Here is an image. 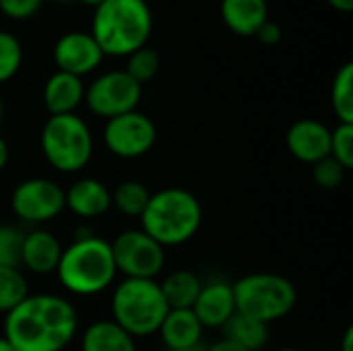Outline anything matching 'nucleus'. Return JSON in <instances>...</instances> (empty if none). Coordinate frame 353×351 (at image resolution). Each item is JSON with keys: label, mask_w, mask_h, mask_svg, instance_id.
Here are the masks:
<instances>
[{"label": "nucleus", "mask_w": 353, "mask_h": 351, "mask_svg": "<svg viewBox=\"0 0 353 351\" xmlns=\"http://www.w3.org/2000/svg\"><path fill=\"white\" fill-rule=\"evenodd\" d=\"M159 288L170 310H180V308H192L203 288V281L192 271H174L159 283Z\"/></svg>", "instance_id": "obj_22"}, {"label": "nucleus", "mask_w": 353, "mask_h": 351, "mask_svg": "<svg viewBox=\"0 0 353 351\" xmlns=\"http://www.w3.org/2000/svg\"><path fill=\"white\" fill-rule=\"evenodd\" d=\"M347 170L339 166L333 157H325L312 166V180L323 190H335L345 182Z\"/></svg>", "instance_id": "obj_30"}, {"label": "nucleus", "mask_w": 353, "mask_h": 351, "mask_svg": "<svg viewBox=\"0 0 353 351\" xmlns=\"http://www.w3.org/2000/svg\"><path fill=\"white\" fill-rule=\"evenodd\" d=\"M8 157H10V149H8V143L0 137V172L6 168L8 163Z\"/></svg>", "instance_id": "obj_35"}, {"label": "nucleus", "mask_w": 353, "mask_h": 351, "mask_svg": "<svg viewBox=\"0 0 353 351\" xmlns=\"http://www.w3.org/2000/svg\"><path fill=\"white\" fill-rule=\"evenodd\" d=\"M39 145L46 161L62 174L81 172L93 157L91 128L77 114L50 116L41 128Z\"/></svg>", "instance_id": "obj_7"}, {"label": "nucleus", "mask_w": 353, "mask_h": 351, "mask_svg": "<svg viewBox=\"0 0 353 351\" xmlns=\"http://www.w3.org/2000/svg\"><path fill=\"white\" fill-rule=\"evenodd\" d=\"M43 0H0V12L14 21H25L37 14Z\"/></svg>", "instance_id": "obj_31"}, {"label": "nucleus", "mask_w": 353, "mask_h": 351, "mask_svg": "<svg viewBox=\"0 0 353 351\" xmlns=\"http://www.w3.org/2000/svg\"><path fill=\"white\" fill-rule=\"evenodd\" d=\"M341 351H353V327H347L343 341H341Z\"/></svg>", "instance_id": "obj_36"}, {"label": "nucleus", "mask_w": 353, "mask_h": 351, "mask_svg": "<svg viewBox=\"0 0 353 351\" xmlns=\"http://www.w3.org/2000/svg\"><path fill=\"white\" fill-rule=\"evenodd\" d=\"M23 64V46L21 41L8 33L0 31V83L10 81Z\"/></svg>", "instance_id": "obj_27"}, {"label": "nucleus", "mask_w": 353, "mask_h": 351, "mask_svg": "<svg viewBox=\"0 0 353 351\" xmlns=\"http://www.w3.org/2000/svg\"><path fill=\"white\" fill-rule=\"evenodd\" d=\"M2 114H4V103H2V97H0V122H2Z\"/></svg>", "instance_id": "obj_39"}, {"label": "nucleus", "mask_w": 353, "mask_h": 351, "mask_svg": "<svg viewBox=\"0 0 353 351\" xmlns=\"http://www.w3.org/2000/svg\"><path fill=\"white\" fill-rule=\"evenodd\" d=\"M110 246L116 271L124 279H155L165 265V248L143 230H126Z\"/></svg>", "instance_id": "obj_8"}, {"label": "nucleus", "mask_w": 353, "mask_h": 351, "mask_svg": "<svg viewBox=\"0 0 353 351\" xmlns=\"http://www.w3.org/2000/svg\"><path fill=\"white\" fill-rule=\"evenodd\" d=\"M192 312L203 325V329H221L236 314L232 283L221 279L203 283L192 304Z\"/></svg>", "instance_id": "obj_14"}, {"label": "nucleus", "mask_w": 353, "mask_h": 351, "mask_svg": "<svg viewBox=\"0 0 353 351\" xmlns=\"http://www.w3.org/2000/svg\"><path fill=\"white\" fill-rule=\"evenodd\" d=\"M79 331L72 302L56 294L27 296L4 314V339L14 351H62Z\"/></svg>", "instance_id": "obj_1"}, {"label": "nucleus", "mask_w": 353, "mask_h": 351, "mask_svg": "<svg viewBox=\"0 0 353 351\" xmlns=\"http://www.w3.org/2000/svg\"><path fill=\"white\" fill-rule=\"evenodd\" d=\"M277 351H302V350H296V348H281V350Z\"/></svg>", "instance_id": "obj_40"}, {"label": "nucleus", "mask_w": 353, "mask_h": 351, "mask_svg": "<svg viewBox=\"0 0 353 351\" xmlns=\"http://www.w3.org/2000/svg\"><path fill=\"white\" fill-rule=\"evenodd\" d=\"M149 199H151V190L143 182L124 180L112 192V207H116L126 217H141Z\"/></svg>", "instance_id": "obj_24"}, {"label": "nucleus", "mask_w": 353, "mask_h": 351, "mask_svg": "<svg viewBox=\"0 0 353 351\" xmlns=\"http://www.w3.org/2000/svg\"><path fill=\"white\" fill-rule=\"evenodd\" d=\"M64 207L85 219L99 217L110 211L112 192L97 178H81L64 190Z\"/></svg>", "instance_id": "obj_16"}, {"label": "nucleus", "mask_w": 353, "mask_h": 351, "mask_svg": "<svg viewBox=\"0 0 353 351\" xmlns=\"http://www.w3.org/2000/svg\"><path fill=\"white\" fill-rule=\"evenodd\" d=\"M285 145L298 161L314 166L331 155V128L314 118H302L290 126Z\"/></svg>", "instance_id": "obj_13"}, {"label": "nucleus", "mask_w": 353, "mask_h": 351, "mask_svg": "<svg viewBox=\"0 0 353 351\" xmlns=\"http://www.w3.org/2000/svg\"><path fill=\"white\" fill-rule=\"evenodd\" d=\"M335 10H339V12H352L353 10V0H327Z\"/></svg>", "instance_id": "obj_34"}, {"label": "nucleus", "mask_w": 353, "mask_h": 351, "mask_svg": "<svg viewBox=\"0 0 353 351\" xmlns=\"http://www.w3.org/2000/svg\"><path fill=\"white\" fill-rule=\"evenodd\" d=\"M81 351H137V339L112 319L95 321L81 335Z\"/></svg>", "instance_id": "obj_20"}, {"label": "nucleus", "mask_w": 353, "mask_h": 351, "mask_svg": "<svg viewBox=\"0 0 353 351\" xmlns=\"http://www.w3.org/2000/svg\"><path fill=\"white\" fill-rule=\"evenodd\" d=\"M281 35H283V33H281V27H279L275 21L269 19V21L256 31L254 37H256L263 46H277V43L281 41Z\"/></svg>", "instance_id": "obj_32"}, {"label": "nucleus", "mask_w": 353, "mask_h": 351, "mask_svg": "<svg viewBox=\"0 0 353 351\" xmlns=\"http://www.w3.org/2000/svg\"><path fill=\"white\" fill-rule=\"evenodd\" d=\"M27 296L29 288L21 269L0 267V314H8Z\"/></svg>", "instance_id": "obj_25"}, {"label": "nucleus", "mask_w": 353, "mask_h": 351, "mask_svg": "<svg viewBox=\"0 0 353 351\" xmlns=\"http://www.w3.org/2000/svg\"><path fill=\"white\" fill-rule=\"evenodd\" d=\"M0 351H14V350H12V345H10L4 337H0Z\"/></svg>", "instance_id": "obj_38"}, {"label": "nucleus", "mask_w": 353, "mask_h": 351, "mask_svg": "<svg viewBox=\"0 0 353 351\" xmlns=\"http://www.w3.org/2000/svg\"><path fill=\"white\" fill-rule=\"evenodd\" d=\"M221 331L223 339L244 348L246 351H263L269 343V325L238 312L221 327Z\"/></svg>", "instance_id": "obj_21"}, {"label": "nucleus", "mask_w": 353, "mask_h": 351, "mask_svg": "<svg viewBox=\"0 0 353 351\" xmlns=\"http://www.w3.org/2000/svg\"><path fill=\"white\" fill-rule=\"evenodd\" d=\"M85 101V85L83 79L56 70L43 85V106L50 116L74 114V110Z\"/></svg>", "instance_id": "obj_18"}, {"label": "nucleus", "mask_w": 353, "mask_h": 351, "mask_svg": "<svg viewBox=\"0 0 353 351\" xmlns=\"http://www.w3.org/2000/svg\"><path fill=\"white\" fill-rule=\"evenodd\" d=\"M203 325L194 317L192 308H180V310H170L159 327V335L163 345L170 351L190 350L201 345L203 337Z\"/></svg>", "instance_id": "obj_19"}, {"label": "nucleus", "mask_w": 353, "mask_h": 351, "mask_svg": "<svg viewBox=\"0 0 353 351\" xmlns=\"http://www.w3.org/2000/svg\"><path fill=\"white\" fill-rule=\"evenodd\" d=\"M232 290L236 312L265 325L285 319L298 302L296 285L277 273L244 275L232 283Z\"/></svg>", "instance_id": "obj_6"}, {"label": "nucleus", "mask_w": 353, "mask_h": 351, "mask_svg": "<svg viewBox=\"0 0 353 351\" xmlns=\"http://www.w3.org/2000/svg\"><path fill=\"white\" fill-rule=\"evenodd\" d=\"M143 97V85H139L126 70H108L91 81L85 89V101L89 110L99 118H116L139 108Z\"/></svg>", "instance_id": "obj_9"}, {"label": "nucleus", "mask_w": 353, "mask_h": 351, "mask_svg": "<svg viewBox=\"0 0 353 351\" xmlns=\"http://www.w3.org/2000/svg\"><path fill=\"white\" fill-rule=\"evenodd\" d=\"M203 351H246L244 348H240V345H236V343H232V341H228V339H219V341H215L213 345H209L207 350Z\"/></svg>", "instance_id": "obj_33"}, {"label": "nucleus", "mask_w": 353, "mask_h": 351, "mask_svg": "<svg viewBox=\"0 0 353 351\" xmlns=\"http://www.w3.org/2000/svg\"><path fill=\"white\" fill-rule=\"evenodd\" d=\"M81 4H85V6H91V8H97L103 0H79Z\"/></svg>", "instance_id": "obj_37"}, {"label": "nucleus", "mask_w": 353, "mask_h": 351, "mask_svg": "<svg viewBox=\"0 0 353 351\" xmlns=\"http://www.w3.org/2000/svg\"><path fill=\"white\" fill-rule=\"evenodd\" d=\"M56 2H70V0H56Z\"/></svg>", "instance_id": "obj_42"}, {"label": "nucleus", "mask_w": 353, "mask_h": 351, "mask_svg": "<svg viewBox=\"0 0 353 351\" xmlns=\"http://www.w3.org/2000/svg\"><path fill=\"white\" fill-rule=\"evenodd\" d=\"M221 21L225 27L242 37H254L256 31L269 21L267 0H221Z\"/></svg>", "instance_id": "obj_17"}, {"label": "nucleus", "mask_w": 353, "mask_h": 351, "mask_svg": "<svg viewBox=\"0 0 353 351\" xmlns=\"http://www.w3.org/2000/svg\"><path fill=\"white\" fill-rule=\"evenodd\" d=\"M10 209L25 223H48L66 209L64 190L50 178L23 180L10 194Z\"/></svg>", "instance_id": "obj_11"}, {"label": "nucleus", "mask_w": 353, "mask_h": 351, "mask_svg": "<svg viewBox=\"0 0 353 351\" xmlns=\"http://www.w3.org/2000/svg\"><path fill=\"white\" fill-rule=\"evenodd\" d=\"M110 308L112 321L134 339L155 335L170 312L155 279H124L116 285Z\"/></svg>", "instance_id": "obj_5"}, {"label": "nucleus", "mask_w": 353, "mask_h": 351, "mask_svg": "<svg viewBox=\"0 0 353 351\" xmlns=\"http://www.w3.org/2000/svg\"><path fill=\"white\" fill-rule=\"evenodd\" d=\"M103 56H130L147 46L153 12L147 0H103L93 8L91 31Z\"/></svg>", "instance_id": "obj_2"}, {"label": "nucleus", "mask_w": 353, "mask_h": 351, "mask_svg": "<svg viewBox=\"0 0 353 351\" xmlns=\"http://www.w3.org/2000/svg\"><path fill=\"white\" fill-rule=\"evenodd\" d=\"M56 68L83 79L103 62V52L89 31H68L54 43Z\"/></svg>", "instance_id": "obj_12"}, {"label": "nucleus", "mask_w": 353, "mask_h": 351, "mask_svg": "<svg viewBox=\"0 0 353 351\" xmlns=\"http://www.w3.org/2000/svg\"><path fill=\"white\" fill-rule=\"evenodd\" d=\"M331 106L339 122L353 124V64L345 62L331 85Z\"/></svg>", "instance_id": "obj_23"}, {"label": "nucleus", "mask_w": 353, "mask_h": 351, "mask_svg": "<svg viewBox=\"0 0 353 351\" xmlns=\"http://www.w3.org/2000/svg\"><path fill=\"white\" fill-rule=\"evenodd\" d=\"M347 172L353 170V124L339 122L331 130V155Z\"/></svg>", "instance_id": "obj_29"}, {"label": "nucleus", "mask_w": 353, "mask_h": 351, "mask_svg": "<svg viewBox=\"0 0 353 351\" xmlns=\"http://www.w3.org/2000/svg\"><path fill=\"white\" fill-rule=\"evenodd\" d=\"M141 230L159 246H182L192 240L203 223V207L186 188H161L151 192L143 211Z\"/></svg>", "instance_id": "obj_3"}, {"label": "nucleus", "mask_w": 353, "mask_h": 351, "mask_svg": "<svg viewBox=\"0 0 353 351\" xmlns=\"http://www.w3.org/2000/svg\"><path fill=\"white\" fill-rule=\"evenodd\" d=\"M155 141H157L155 122L139 110L105 120L103 143L108 151L120 159H139L147 155L153 149Z\"/></svg>", "instance_id": "obj_10"}, {"label": "nucleus", "mask_w": 353, "mask_h": 351, "mask_svg": "<svg viewBox=\"0 0 353 351\" xmlns=\"http://www.w3.org/2000/svg\"><path fill=\"white\" fill-rule=\"evenodd\" d=\"M56 275L62 288L74 296H97L105 292L118 275L110 242L95 234L74 238L62 248Z\"/></svg>", "instance_id": "obj_4"}, {"label": "nucleus", "mask_w": 353, "mask_h": 351, "mask_svg": "<svg viewBox=\"0 0 353 351\" xmlns=\"http://www.w3.org/2000/svg\"><path fill=\"white\" fill-rule=\"evenodd\" d=\"M180 351H203V350H201V345H196V348H190V350H180Z\"/></svg>", "instance_id": "obj_41"}, {"label": "nucleus", "mask_w": 353, "mask_h": 351, "mask_svg": "<svg viewBox=\"0 0 353 351\" xmlns=\"http://www.w3.org/2000/svg\"><path fill=\"white\" fill-rule=\"evenodd\" d=\"M128 62H126V74L132 77L139 85H145L149 83L151 79H155V74L159 72V54L149 48V46H143L141 50L132 52L130 56H126Z\"/></svg>", "instance_id": "obj_26"}, {"label": "nucleus", "mask_w": 353, "mask_h": 351, "mask_svg": "<svg viewBox=\"0 0 353 351\" xmlns=\"http://www.w3.org/2000/svg\"><path fill=\"white\" fill-rule=\"evenodd\" d=\"M62 257L60 240L48 230H31L23 238L21 248V267L35 275H50L56 273L58 263Z\"/></svg>", "instance_id": "obj_15"}, {"label": "nucleus", "mask_w": 353, "mask_h": 351, "mask_svg": "<svg viewBox=\"0 0 353 351\" xmlns=\"http://www.w3.org/2000/svg\"><path fill=\"white\" fill-rule=\"evenodd\" d=\"M25 234L14 228L0 223V267L21 269V248Z\"/></svg>", "instance_id": "obj_28"}]
</instances>
